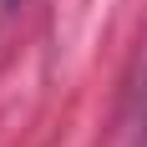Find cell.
<instances>
[{
	"label": "cell",
	"mask_w": 147,
	"mask_h": 147,
	"mask_svg": "<svg viewBox=\"0 0 147 147\" xmlns=\"http://www.w3.org/2000/svg\"><path fill=\"white\" fill-rule=\"evenodd\" d=\"M142 96H147V86H142Z\"/></svg>",
	"instance_id": "6da1fadb"
}]
</instances>
